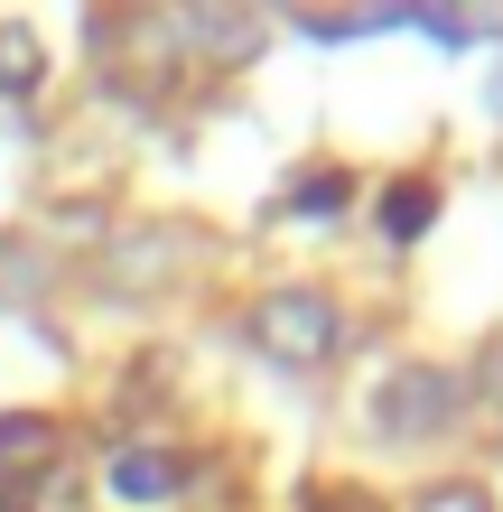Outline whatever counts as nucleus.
Listing matches in <instances>:
<instances>
[{"label":"nucleus","mask_w":503,"mask_h":512,"mask_svg":"<svg viewBox=\"0 0 503 512\" xmlns=\"http://www.w3.org/2000/svg\"><path fill=\"white\" fill-rule=\"evenodd\" d=\"M252 336H261L271 364H317V354H336L345 317H336L327 289H271V298L252 308Z\"/></svg>","instance_id":"obj_1"},{"label":"nucleus","mask_w":503,"mask_h":512,"mask_svg":"<svg viewBox=\"0 0 503 512\" xmlns=\"http://www.w3.org/2000/svg\"><path fill=\"white\" fill-rule=\"evenodd\" d=\"M457 410H466V373H448V364H410V373H392L373 391V429L382 438H438Z\"/></svg>","instance_id":"obj_2"},{"label":"nucleus","mask_w":503,"mask_h":512,"mask_svg":"<svg viewBox=\"0 0 503 512\" xmlns=\"http://www.w3.org/2000/svg\"><path fill=\"white\" fill-rule=\"evenodd\" d=\"M177 38L187 47H205V56H224V66H243V56H261V28L252 10H177Z\"/></svg>","instance_id":"obj_3"},{"label":"nucleus","mask_w":503,"mask_h":512,"mask_svg":"<svg viewBox=\"0 0 503 512\" xmlns=\"http://www.w3.org/2000/svg\"><path fill=\"white\" fill-rule=\"evenodd\" d=\"M187 475H196V466L168 457V447H122V457H112V494H122V503H168Z\"/></svg>","instance_id":"obj_4"},{"label":"nucleus","mask_w":503,"mask_h":512,"mask_svg":"<svg viewBox=\"0 0 503 512\" xmlns=\"http://www.w3.org/2000/svg\"><path fill=\"white\" fill-rule=\"evenodd\" d=\"M47 447H56L47 410H0V475H10V485H28V475L47 466Z\"/></svg>","instance_id":"obj_5"},{"label":"nucleus","mask_w":503,"mask_h":512,"mask_svg":"<svg viewBox=\"0 0 503 512\" xmlns=\"http://www.w3.org/2000/svg\"><path fill=\"white\" fill-rule=\"evenodd\" d=\"M429 215H438V187H429V177H392V187H382V233H392V243H420Z\"/></svg>","instance_id":"obj_6"},{"label":"nucleus","mask_w":503,"mask_h":512,"mask_svg":"<svg viewBox=\"0 0 503 512\" xmlns=\"http://www.w3.org/2000/svg\"><path fill=\"white\" fill-rule=\"evenodd\" d=\"M28 84H38V38L0 28V94H28Z\"/></svg>","instance_id":"obj_7"},{"label":"nucleus","mask_w":503,"mask_h":512,"mask_svg":"<svg viewBox=\"0 0 503 512\" xmlns=\"http://www.w3.org/2000/svg\"><path fill=\"white\" fill-rule=\"evenodd\" d=\"M289 205H299V215H336V205H345V177H308Z\"/></svg>","instance_id":"obj_8"},{"label":"nucleus","mask_w":503,"mask_h":512,"mask_svg":"<svg viewBox=\"0 0 503 512\" xmlns=\"http://www.w3.org/2000/svg\"><path fill=\"white\" fill-rule=\"evenodd\" d=\"M429 512H485V494H476V485H438Z\"/></svg>","instance_id":"obj_9"},{"label":"nucleus","mask_w":503,"mask_h":512,"mask_svg":"<svg viewBox=\"0 0 503 512\" xmlns=\"http://www.w3.org/2000/svg\"><path fill=\"white\" fill-rule=\"evenodd\" d=\"M494 112H503V84H494Z\"/></svg>","instance_id":"obj_10"}]
</instances>
